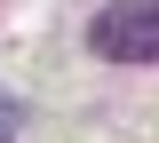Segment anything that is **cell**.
Masks as SVG:
<instances>
[{"label": "cell", "mask_w": 159, "mask_h": 143, "mask_svg": "<svg viewBox=\"0 0 159 143\" xmlns=\"http://www.w3.org/2000/svg\"><path fill=\"white\" fill-rule=\"evenodd\" d=\"M88 48L103 64H159V0H111L88 24Z\"/></svg>", "instance_id": "6da1fadb"}, {"label": "cell", "mask_w": 159, "mask_h": 143, "mask_svg": "<svg viewBox=\"0 0 159 143\" xmlns=\"http://www.w3.org/2000/svg\"><path fill=\"white\" fill-rule=\"evenodd\" d=\"M16 135H24V103H16V96H0V143H16Z\"/></svg>", "instance_id": "7a4b0ae2"}]
</instances>
